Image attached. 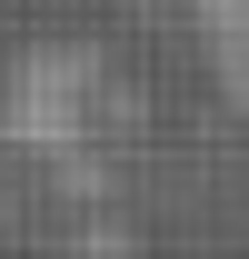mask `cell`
<instances>
[{
	"label": "cell",
	"instance_id": "obj_1",
	"mask_svg": "<svg viewBox=\"0 0 249 259\" xmlns=\"http://www.w3.org/2000/svg\"><path fill=\"white\" fill-rule=\"evenodd\" d=\"M100 50L90 40H60V50H30V60L10 70V100H0V130L20 140V150H40V160H60V150H80V130H90V100H100Z\"/></svg>",
	"mask_w": 249,
	"mask_h": 259
},
{
	"label": "cell",
	"instance_id": "obj_2",
	"mask_svg": "<svg viewBox=\"0 0 249 259\" xmlns=\"http://www.w3.org/2000/svg\"><path fill=\"white\" fill-rule=\"evenodd\" d=\"M180 10H189V30H199V50H210L229 110L249 120V0H180Z\"/></svg>",
	"mask_w": 249,
	"mask_h": 259
},
{
	"label": "cell",
	"instance_id": "obj_3",
	"mask_svg": "<svg viewBox=\"0 0 249 259\" xmlns=\"http://www.w3.org/2000/svg\"><path fill=\"white\" fill-rule=\"evenodd\" d=\"M70 249H80V259H120V249H130V229H110V220H80V229H70Z\"/></svg>",
	"mask_w": 249,
	"mask_h": 259
}]
</instances>
